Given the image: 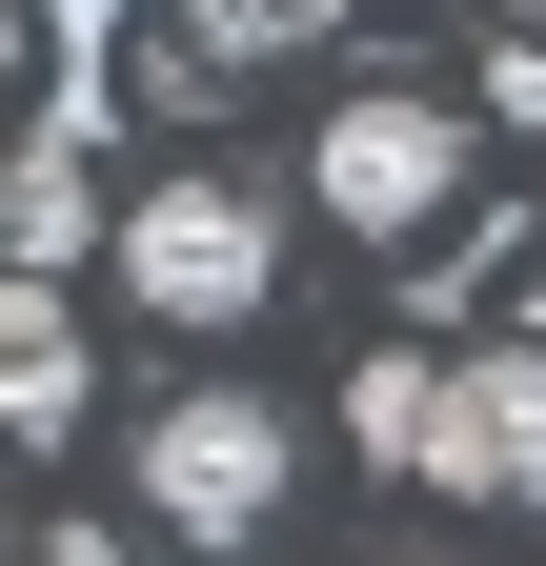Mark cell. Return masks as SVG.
I'll use <instances>...</instances> for the list:
<instances>
[{
  "instance_id": "6da1fadb",
  "label": "cell",
  "mask_w": 546,
  "mask_h": 566,
  "mask_svg": "<svg viewBox=\"0 0 546 566\" xmlns=\"http://www.w3.org/2000/svg\"><path fill=\"white\" fill-rule=\"evenodd\" d=\"M122 304H143L162 344L263 324V304H284V202H263V182H223V163L143 182V202H122Z\"/></svg>"
},
{
  "instance_id": "7a4b0ae2",
  "label": "cell",
  "mask_w": 546,
  "mask_h": 566,
  "mask_svg": "<svg viewBox=\"0 0 546 566\" xmlns=\"http://www.w3.org/2000/svg\"><path fill=\"white\" fill-rule=\"evenodd\" d=\"M284 485H304V446H284V405H243V385H182L143 424V526H182V546H263Z\"/></svg>"
},
{
  "instance_id": "3957f363",
  "label": "cell",
  "mask_w": 546,
  "mask_h": 566,
  "mask_svg": "<svg viewBox=\"0 0 546 566\" xmlns=\"http://www.w3.org/2000/svg\"><path fill=\"white\" fill-rule=\"evenodd\" d=\"M304 202H324L345 243H445V202H465V122H445V102H405V82L324 102V142H304Z\"/></svg>"
},
{
  "instance_id": "277c9868",
  "label": "cell",
  "mask_w": 546,
  "mask_h": 566,
  "mask_svg": "<svg viewBox=\"0 0 546 566\" xmlns=\"http://www.w3.org/2000/svg\"><path fill=\"white\" fill-rule=\"evenodd\" d=\"M445 506H546V344H465V365L426 385V465Z\"/></svg>"
},
{
  "instance_id": "5b68a950",
  "label": "cell",
  "mask_w": 546,
  "mask_h": 566,
  "mask_svg": "<svg viewBox=\"0 0 546 566\" xmlns=\"http://www.w3.org/2000/svg\"><path fill=\"white\" fill-rule=\"evenodd\" d=\"M61 424H82V324L41 263H0V446H61Z\"/></svg>"
},
{
  "instance_id": "8992f818",
  "label": "cell",
  "mask_w": 546,
  "mask_h": 566,
  "mask_svg": "<svg viewBox=\"0 0 546 566\" xmlns=\"http://www.w3.org/2000/svg\"><path fill=\"white\" fill-rule=\"evenodd\" d=\"M82 243H122V202H82V163H61V142H21V163H0V263H82Z\"/></svg>"
},
{
  "instance_id": "52a82bcc",
  "label": "cell",
  "mask_w": 546,
  "mask_h": 566,
  "mask_svg": "<svg viewBox=\"0 0 546 566\" xmlns=\"http://www.w3.org/2000/svg\"><path fill=\"white\" fill-rule=\"evenodd\" d=\"M426 385H445V344H365L345 365V446L365 465H426Z\"/></svg>"
},
{
  "instance_id": "ba28073f",
  "label": "cell",
  "mask_w": 546,
  "mask_h": 566,
  "mask_svg": "<svg viewBox=\"0 0 546 566\" xmlns=\"http://www.w3.org/2000/svg\"><path fill=\"white\" fill-rule=\"evenodd\" d=\"M182 41L202 61H304V41H345V0H182Z\"/></svg>"
},
{
  "instance_id": "9c48e42d",
  "label": "cell",
  "mask_w": 546,
  "mask_h": 566,
  "mask_svg": "<svg viewBox=\"0 0 546 566\" xmlns=\"http://www.w3.org/2000/svg\"><path fill=\"white\" fill-rule=\"evenodd\" d=\"M41 566H143V546H102V526H41Z\"/></svg>"
},
{
  "instance_id": "30bf717a",
  "label": "cell",
  "mask_w": 546,
  "mask_h": 566,
  "mask_svg": "<svg viewBox=\"0 0 546 566\" xmlns=\"http://www.w3.org/2000/svg\"><path fill=\"white\" fill-rule=\"evenodd\" d=\"M405 566H465V546H405Z\"/></svg>"
},
{
  "instance_id": "8fae6325",
  "label": "cell",
  "mask_w": 546,
  "mask_h": 566,
  "mask_svg": "<svg viewBox=\"0 0 546 566\" xmlns=\"http://www.w3.org/2000/svg\"><path fill=\"white\" fill-rule=\"evenodd\" d=\"M61 21H102V0H61Z\"/></svg>"
},
{
  "instance_id": "7c38bea8",
  "label": "cell",
  "mask_w": 546,
  "mask_h": 566,
  "mask_svg": "<svg viewBox=\"0 0 546 566\" xmlns=\"http://www.w3.org/2000/svg\"><path fill=\"white\" fill-rule=\"evenodd\" d=\"M526 21H546V0H526Z\"/></svg>"
},
{
  "instance_id": "4fadbf2b",
  "label": "cell",
  "mask_w": 546,
  "mask_h": 566,
  "mask_svg": "<svg viewBox=\"0 0 546 566\" xmlns=\"http://www.w3.org/2000/svg\"><path fill=\"white\" fill-rule=\"evenodd\" d=\"M0 546H21V526H0Z\"/></svg>"
}]
</instances>
